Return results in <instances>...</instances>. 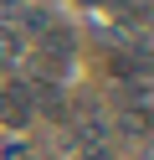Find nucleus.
Returning a JSON list of instances; mask_svg holds the SVG:
<instances>
[{
  "mask_svg": "<svg viewBox=\"0 0 154 160\" xmlns=\"http://www.w3.org/2000/svg\"><path fill=\"white\" fill-rule=\"evenodd\" d=\"M31 114H36V98H31L26 83H5V88H0V119H5L10 129L31 124Z\"/></svg>",
  "mask_w": 154,
  "mask_h": 160,
  "instance_id": "obj_1",
  "label": "nucleus"
},
{
  "mask_svg": "<svg viewBox=\"0 0 154 160\" xmlns=\"http://www.w3.org/2000/svg\"><path fill=\"white\" fill-rule=\"evenodd\" d=\"M82 5H103V0H82Z\"/></svg>",
  "mask_w": 154,
  "mask_h": 160,
  "instance_id": "obj_3",
  "label": "nucleus"
},
{
  "mask_svg": "<svg viewBox=\"0 0 154 160\" xmlns=\"http://www.w3.org/2000/svg\"><path fill=\"white\" fill-rule=\"evenodd\" d=\"M21 26H26L31 36H41V31L51 26V11H41V5H36V11H21Z\"/></svg>",
  "mask_w": 154,
  "mask_h": 160,
  "instance_id": "obj_2",
  "label": "nucleus"
}]
</instances>
